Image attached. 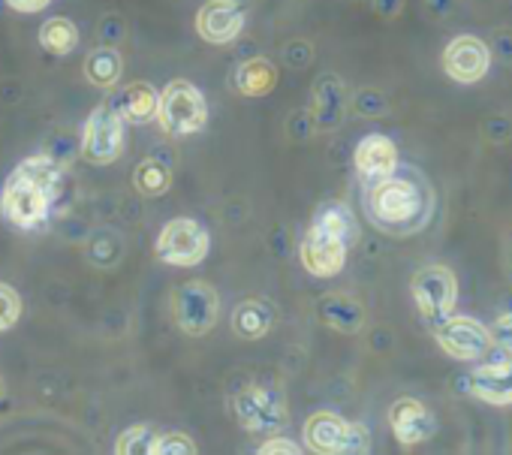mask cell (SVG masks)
I'll list each match as a JSON object with an SVG mask.
<instances>
[{"mask_svg": "<svg viewBox=\"0 0 512 455\" xmlns=\"http://www.w3.org/2000/svg\"><path fill=\"white\" fill-rule=\"evenodd\" d=\"M365 211L380 233L413 236L425 230L434 214V190L419 169L398 166L386 178L368 184Z\"/></svg>", "mask_w": 512, "mask_h": 455, "instance_id": "obj_1", "label": "cell"}, {"mask_svg": "<svg viewBox=\"0 0 512 455\" xmlns=\"http://www.w3.org/2000/svg\"><path fill=\"white\" fill-rule=\"evenodd\" d=\"M61 160L52 154H34L16 166L0 193V214L19 230H40L49 220L52 193L61 181Z\"/></svg>", "mask_w": 512, "mask_h": 455, "instance_id": "obj_2", "label": "cell"}, {"mask_svg": "<svg viewBox=\"0 0 512 455\" xmlns=\"http://www.w3.org/2000/svg\"><path fill=\"white\" fill-rule=\"evenodd\" d=\"M163 127V133L169 136H190L199 133L208 124V103L205 94L187 82V79H175L160 91L157 100V115H154Z\"/></svg>", "mask_w": 512, "mask_h": 455, "instance_id": "obj_3", "label": "cell"}, {"mask_svg": "<svg viewBox=\"0 0 512 455\" xmlns=\"http://www.w3.org/2000/svg\"><path fill=\"white\" fill-rule=\"evenodd\" d=\"M154 248H157L160 263H166L172 269H190L208 257L211 239L196 217H175L160 230Z\"/></svg>", "mask_w": 512, "mask_h": 455, "instance_id": "obj_4", "label": "cell"}, {"mask_svg": "<svg viewBox=\"0 0 512 455\" xmlns=\"http://www.w3.org/2000/svg\"><path fill=\"white\" fill-rule=\"evenodd\" d=\"M232 407H235L238 425L256 437H272L287 425L284 395L269 386H244L232 398Z\"/></svg>", "mask_w": 512, "mask_h": 455, "instance_id": "obj_5", "label": "cell"}, {"mask_svg": "<svg viewBox=\"0 0 512 455\" xmlns=\"http://www.w3.org/2000/svg\"><path fill=\"white\" fill-rule=\"evenodd\" d=\"M172 317L178 329L190 338H202L214 329L220 317L217 290L208 281H187L172 293Z\"/></svg>", "mask_w": 512, "mask_h": 455, "instance_id": "obj_6", "label": "cell"}, {"mask_svg": "<svg viewBox=\"0 0 512 455\" xmlns=\"http://www.w3.org/2000/svg\"><path fill=\"white\" fill-rule=\"evenodd\" d=\"M410 293H413L419 314L431 326H437L452 314V308L458 302V281H455L452 269H446V266H425L413 275Z\"/></svg>", "mask_w": 512, "mask_h": 455, "instance_id": "obj_7", "label": "cell"}, {"mask_svg": "<svg viewBox=\"0 0 512 455\" xmlns=\"http://www.w3.org/2000/svg\"><path fill=\"white\" fill-rule=\"evenodd\" d=\"M79 151L94 166H109L121 157V151H124V118L109 103L97 106L88 115Z\"/></svg>", "mask_w": 512, "mask_h": 455, "instance_id": "obj_8", "label": "cell"}, {"mask_svg": "<svg viewBox=\"0 0 512 455\" xmlns=\"http://www.w3.org/2000/svg\"><path fill=\"white\" fill-rule=\"evenodd\" d=\"M434 338H437L440 350L449 353L458 362H476L494 344L491 332L482 323H476L470 317H452V314L443 323L434 326Z\"/></svg>", "mask_w": 512, "mask_h": 455, "instance_id": "obj_9", "label": "cell"}, {"mask_svg": "<svg viewBox=\"0 0 512 455\" xmlns=\"http://www.w3.org/2000/svg\"><path fill=\"white\" fill-rule=\"evenodd\" d=\"M488 67H491V49L479 37L461 34L443 52V70H446V76L455 79V82H461V85H473V82L485 79Z\"/></svg>", "mask_w": 512, "mask_h": 455, "instance_id": "obj_10", "label": "cell"}, {"mask_svg": "<svg viewBox=\"0 0 512 455\" xmlns=\"http://www.w3.org/2000/svg\"><path fill=\"white\" fill-rule=\"evenodd\" d=\"M347 254H350V245L323 233V230H308V236L302 239L299 245V260L305 266L308 275L314 278H335L341 275V269L347 266Z\"/></svg>", "mask_w": 512, "mask_h": 455, "instance_id": "obj_11", "label": "cell"}, {"mask_svg": "<svg viewBox=\"0 0 512 455\" xmlns=\"http://www.w3.org/2000/svg\"><path fill=\"white\" fill-rule=\"evenodd\" d=\"M241 31H244V7L238 0H205L196 13V34L211 46L232 43Z\"/></svg>", "mask_w": 512, "mask_h": 455, "instance_id": "obj_12", "label": "cell"}, {"mask_svg": "<svg viewBox=\"0 0 512 455\" xmlns=\"http://www.w3.org/2000/svg\"><path fill=\"white\" fill-rule=\"evenodd\" d=\"M470 392L497 407L512 404V353L503 350V353L485 359L479 368H473Z\"/></svg>", "mask_w": 512, "mask_h": 455, "instance_id": "obj_13", "label": "cell"}, {"mask_svg": "<svg viewBox=\"0 0 512 455\" xmlns=\"http://www.w3.org/2000/svg\"><path fill=\"white\" fill-rule=\"evenodd\" d=\"M347 106H350V97H347V85L341 82V76L335 73H326L317 79L314 85V127L320 133H329V130H338L347 118Z\"/></svg>", "mask_w": 512, "mask_h": 455, "instance_id": "obj_14", "label": "cell"}, {"mask_svg": "<svg viewBox=\"0 0 512 455\" xmlns=\"http://www.w3.org/2000/svg\"><path fill=\"white\" fill-rule=\"evenodd\" d=\"M389 425H392L395 440L404 446H416V443L434 437V431H437L431 410L416 398H398L389 410Z\"/></svg>", "mask_w": 512, "mask_h": 455, "instance_id": "obj_15", "label": "cell"}, {"mask_svg": "<svg viewBox=\"0 0 512 455\" xmlns=\"http://www.w3.org/2000/svg\"><path fill=\"white\" fill-rule=\"evenodd\" d=\"M350 425L347 419H341L332 410H320L311 413L302 434H305V446L311 452H323V455H335V452H350Z\"/></svg>", "mask_w": 512, "mask_h": 455, "instance_id": "obj_16", "label": "cell"}, {"mask_svg": "<svg viewBox=\"0 0 512 455\" xmlns=\"http://www.w3.org/2000/svg\"><path fill=\"white\" fill-rule=\"evenodd\" d=\"M353 163H356V172L365 184L377 181V178H386L389 172L398 169V148L389 136L383 133H368L359 145H356V154H353Z\"/></svg>", "mask_w": 512, "mask_h": 455, "instance_id": "obj_17", "label": "cell"}, {"mask_svg": "<svg viewBox=\"0 0 512 455\" xmlns=\"http://www.w3.org/2000/svg\"><path fill=\"white\" fill-rule=\"evenodd\" d=\"M157 100H160V94L154 85L130 82L109 100V106L124 118V124H145L157 115Z\"/></svg>", "mask_w": 512, "mask_h": 455, "instance_id": "obj_18", "label": "cell"}, {"mask_svg": "<svg viewBox=\"0 0 512 455\" xmlns=\"http://www.w3.org/2000/svg\"><path fill=\"white\" fill-rule=\"evenodd\" d=\"M317 314L326 326L344 332V335H353L365 326L368 314H365V305L359 299H353L350 293H329L317 302Z\"/></svg>", "mask_w": 512, "mask_h": 455, "instance_id": "obj_19", "label": "cell"}, {"mask_svg": "<svg viewBox=\"0 0 512 455\" xmlns=\"http://www.w3.org/2000/svg\"><path fill=\"white\" fill-rule=\"evenodd\" d=\"M278 323V311L275 305L263 302V299H247L232 311V332L244 341H260L266 338Z\"/></svg>", "mask_w": 512, "mask_h": 455, "instance_id": "obj_20", "label": "cell"}, {"mask_svg": "<svg viewBox=\"0 0 512 455\" xmlns=\"http://www.w3.org/2000/svg\"><path fill=\"white\" fill-rule=\"evenodd\" d=\"M278 88V67L269 58H247L235 70V91L241 97H266Z\"/></svg>", "mask_w": 512, "mask_h": 455, "instance_id": "obj_21", "label": "cell"}, {"mask_svg": "<svg viewBox=\"0 0 512 455\" xmlns=\"http://www.w3.org/2000/svg\"><path fill=\"white\" fill-rule=\"evenodd\" d=\"M311 226H314V230H323V233L347 242V245H353L359 239V226H356V217H353L350 205L347 202H338V199L323 202L314 211V223Z\"/></svg>", "mask_w": 512, "mask_h": 455, "instance_id": "obj_22", "label": "cell"}, {"mask_svg": "<svg viewBox=\"0 0 512 455\" xmlns=\"http://www.w3.org/2000/svg\"><path fill=\"white\" fill-rule=\"evenodd\" d=\"M124 73V61L121 52L112 46H97L94 52H88L85 58V76L94 88H115L118 79Z\"/></svg>", "mask_w": 512, "mask_h": 455, "instance_id": "obj_23", "label": "cell"}, {"mask_svg": "<svg viewBox=\"0 0 512 455\" xmlns=\"http://www.w3.org/2000/svg\"><path fill=\"white\" fill-rule=\"evenodd\" d=\"M40 46L46 52L64 58V55H70L79 46V28L70 19L55 16V19H49V22L40 25Z\"/></svg>", "mask_w": 512, "mask_h": 455, "instance_id": "obj_24", "label": "cell"}, {"mask_svg": "<svg viewBox=\"0 0 512 455\" xmlns=\"http://www.w3.org/2000/svg\"><path fill=\"white\" fill-rule=\"evenodd\" d=\"M133 184L142 196H163L172 187V172L160 160H142L133 172Z\"/></svg>", "mask_w": 512, "mask_h": 455, "instance_id": "obj_25", "label": "cell"}, {"mask_svg": "<svg viewBox=\"0 0 512 455\" xmlns=\"http://www.w3.org/2000/svg\"><path fill=\"white\" fill-rule=\"evenodd\" d=\"M154 428L151 425H133L127 431H121L115 452L118 455H151V443H154Z\"/></svg>", "mask_w": 512, "mask_h": 455, "instance_id": "obj_26", "label": "cell"}, {"mask_svg": "<svg viewBox=\"0 0 512 455\" xmlns=\"http://www.w3.org/2000/svg\"><path fill=\"white\" fill-rule=\"evenodd\" d=\"M193 452H196V443L184 431L157 434L154 443H151V455H193Z\"/></svg>", "mask_w": 512, "mask_h": 455, "instance_id": "obj_27", "label": "cell"}, {"mask_svg": "<svg viewBox=\"0 0 512 455\" xmlns=\"http://www.w3.org/2000/svg\"><path fill=\"white\" fill-rule=\"evenodd\" d=\"M19 317H22V296L16 293V287L0 284V332L13 329Z\"/></svg>", "mask_w": 512, "mask_h": 455, "instance_id": "obj_28", "label": "cell"}, {"mask_svg": "<svg viewBox=\"0 0 512 455\" xmlns=\"http://www.w3.org/2000/svg\"><path fill=\"white\" fill-rule=\"evenodd\" d=\"M353 106H356L359 115H368V118L383 115L389 109V103H386V97L380 91H359V97L353 100Z\"/></svg>", "mask_w": 512, "mask_h": 455, "instance_id": "obj_29", "label": "cell"}, {"mask_svg": "<svg viewBox=\"0 0 512 455\" xmlns=\"http://www.w3.org/2000/svg\"><path fill=\"white\" fill-rule=\"evenodd\" d=\"M491 341H494L500 350L512 353V311H506V314H500V317L494 320V326H491Z\"/></svg>", "mask_w": 512, "mask_h": 455, "instance_id": "obj_30", "label": "cell"}, {"mask_svg": "<svg viewBox=\"0 0 512 455\" xmlns=\"http://www.w3.org/2000/svg\"><path fill=\"white\" fill-rule=\"evenodd\" d=\"M512 136V124L506 118H488L485 121V139L488 142H506Z\"/></svg>", "mask_w": 512, "mask_h": 455, "instance_id": "obj_31", "label": "cell"}, {"mask_svg": "<svg viewBox=\"0 0 512 455\" xmlns=\"http://www.w3.org/2000/svg\"><path fill=\"white\" fill-rule=\"evenodd\" d=\"M260 452L263 455H275V452H287V455H296V452H302V446L299 443H293V440H287V437H269L263 446H260Z\"/></svg>", "mask_w": 512, "mask_h": 455, "instance_id": "obj_32", "label": "cell"}, {"mask_svg": "<svg viewBox=\"0 0 512 455\" xmlns=\"http://www.w3.org/2000/svg\"><path fill=\"white\" fill-rule=\"evenodd\" d=\"M494 55L503 64H512V31H503V34L494 37Z\"/></svg>", "mask_w": 512, "mask_h": 455, "instance_id": "obj_33", "label": "cell"}, {"mask_svg": "<svg viewBox=\"0 0 512 455\" xmlns=\"http://www.w3.org/2000/svg\"><path fill=\"white\" fill-rule=\"evenodd\" d=\"M7 4H10L16 13H28V16H31V13H43V10L52 4V0H7Z\"/></svg>", "mask_w": 512, "mask_h": 455, "instance_id": "obj_34", "label": "cell"}, {"mask_svg": "<svg viewBox=\"0 0 512 455\" xmlns=\"http://www.w3.org/2000/svg\"><path fill=\"white\" fill-rule=\"evenodd\" d=\"M371 4L383 19H395L404 10V0H371Z\"/></svg>", "mask_w": 512, "mask_h": 455, "instance_id": "obj_35", "label": "cell"}, {"mask_svg": "<svg viewBox=\"0 0 512 455\" xmlns=\"http://www.w3.org/2000/svg\"><path fill=\"white\" fill-rule=\"evenodd\" d=\"M4 392H7V386H4V377H0V398H4Z\"/></svg>", "mask_w": 512, "mask_h": 455, "instance_id": "obj_36", "label": "cell"}]
</instances>
